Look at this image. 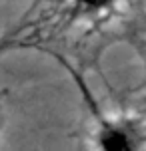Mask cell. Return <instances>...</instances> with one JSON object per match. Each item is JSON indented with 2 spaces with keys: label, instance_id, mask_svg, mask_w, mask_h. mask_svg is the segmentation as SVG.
<instances>
[{
  "label": "cell",
  "instance_id": "1",
  "mask_svg": "<svg viewBox=\"0 0 146 151\" xmlns=\"http://www.w3.org/2000/svg\"><path fill=\"white\" fill-rule=\"evenodd\" d=\"M92 143L96 151H146V125L136 117L96 111Z\"/></svg>",
  "mask_w": 146,
  "mask_h": 151
},
{
  "label": "cell",
  "instance_id": "2",
  "mask_svg": "<svg viewBox=\"0 0 146 151\" xmlns=\"http://www.w3.org/2000/svg\"><path fill=\"white\" fill-rule=\"evenodd\" d=\"M122 0H70V10L76 18L100 20L112 14Z\"/></svg>",
  "mask_w": 146,
  "mask_h": 151
}]
</instances>
